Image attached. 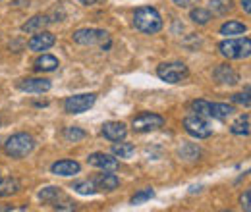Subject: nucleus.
<instances>
[{
    "mask_svg": "<svg viewBox=\"0 0 251 212\" xmlns=\"http://www.w3.org/2000/svg\"><path fill=\"white\" fill-rule=\"evenodd\" d=\"M133 25H135V29L145 33V35H153V33H158V31L162 29V18H160L157 8L143 6V8L135 10Z\"/></svg>",
    "mask_w": 251,
    "mask_h": 212,
    "instance_id": "obj_1",
    "label": "nucleus"
},
{
    "mask_svg": "<svg viewBox=\"0 0 251 212\" xmlns=\"http://www.w3.org/2000/svg\"><path fill=\"white\" fill-rule=\"evenodd\" d=\"M33 149H35V139H33L29 133H16V135H12V137L4 143L6 154H8V156H14V158H24V156H27Z\"/></svg>",
    "mask_w": 251,
    "mask_h": 212,
    "instance_id": "obj_2",
    "label": "nucleus"
},
{
    "mask_svg": "<svg viewBox=\"0 0 251 212\" xmlns=\"http://www.w3.org/2000/svg\"><path fill=\"white\" fill-rule=\"evenodd\" d=\"M220 54L230 58V60H242V58H248L251 54V41L246 39H228V41H222L219 45Z\"/></svg>",
    "mask_w": 251,
    "mask_h": 212,
    "instance_id": "obj_3",
    "label": "nucleus"
},
{
    "mask_svg": "<svg viewBox=\"0 0 251 212\" xmlns=\"http://www.w3.org/2000/svg\"><path fill=\"white\" fill-rule=\"evenodd\" d=\"M188 68L182 62H170V64H160L157 68V75L166 83H180L182 79L188 77Z\"/></svg>",
    "mask_w": 251,
    "mask_h": 212,
    "instance_id": "obj_4",
    "label": "nucleus"
},
{
    "mask_svg": "<svg viewBox=\"0 0 251 212\" xmlns=\"http://www.w3.org/2000/svg\"><path fill=\"white\" fill-rule=\"evenodd\" d=\"M97 100V94L93 93H83V94H74V96H68L64 100V110L70 112V114H81L85 110H89Z\"/></svg>",
    "mask_w": 251,
    "mask_h": 212,
    "instance_id": "obj_5",
    "label": "nucleus"
},
{
    "mask_svg": "<svg viewBox=\"0 0 251 212\" xmlns=\"http://www.w3.org/2000/svg\"><path fill=\"white\" fill-rule=\"evenodd\" d=\"M184 127H186V131H188L189 135L195 137V139H207V137L213 135L211 123L205 120L203 116H188L184 120Z\"/></svg>",
    "mask_w": 251,
    "mask_h": 212,
    "instance_id": "obj_6",
    "label": "nucleus"
},
{
    "mask_svg": "<svg viewBox=\"0 0 251 212\" xmlns=\"http://www.w3.org/2000/svg\"><path fill=\"white\" fill-rule=\"evenodd\" d=\"M162 123H164V120L158 114H139L137 118H133L131 127L137 133H145V131H153L157 127H162Z\"/></svg>",
    "mask_w": 251,
    "mask_h": 212,
    "instance_id": "obj_7",
    "label": "nucleus"
},
{
    "mask_svg": "<svg viewBox=\"0 0 251 212\" xmlns=\"http://www.w3.org/2000/svg\"><path fill=\"white\" fill-rule=\"evenodd\" d=\"M104 39H108V33L102 29H77L74 33V41L77 45H83V47H89V45H97V43H102Z\"/></svg>",
    "mask_w": 251,
    "mask_h": 212,
    "instance_id": "obj_8",
    "label": "nucleus"
},
{
    "mask_svg": "<svg viewBox=\"0 0 251 212\" xmlns=\"http://www.w3.org/2000/svg\"><path fill=\"white\" fill-rule=\"evenodd\" d=\"M54 35L52 33H49V31H39L37 35H33L31 39H29V43H27V47L35 50V52H43V50H49L52 45H54Z\"/></svg>",
    "mask_w": 251,
    "mask_h": 212,
    "instance_id": "obj_9",
    "label": "nucleus"
},
{
    "mask_svg": "<svg viewBox=\"0 0 251 212\" xmlns=\"http://www.w3.org/2000/svg\"><path fill=\"white\" fill-rule=\"evenodd\" d=\"M87 162L95 168L104 170V172H112V170L118 168V160L114 156H110V154H104V152H95L87 158Z\"/></svg>",
    "mask_w": 251,
    "mask_h": 212,
    "instance_id": "obj_10",
    "label": "nucleus"
},
{
    "mask_svg": "<svg viewBox=\"0 0 251 212\" xmlns=\"http://www.w3.org/2000/svg\"><path fill=\"white\" fill-rule=\"evenodd\" d=\"M215 79H217L219 83H224V85H236V83L240 81V75H238V71H236L232 66L220 64L219 68L215 70Z\"/></svg>",
    "mask_w": 251,
    "mask_h": 212,
    "instance_id": "obj_11",
    "label": "nucleus"
},
{
    "mask_svg": "<svg viewBox=\"0 0 251 212\" xmlns=\"http://www.w3.org/2000/svg\"><path fill=\"white\" fill-rule=\"evenodd\" d=\"M126 133H127V129H126V125L122 121H106L104 125H102V135L108 139V141H122L126 137Z\"/></svg>",
    "mask_w": 251,
    "mask_h": 212,
    "instance_id": "obj_12",
    "label": "nucleus"
},
{
    "mask_svg": "<svg viewBox=\"0 0 251 212\" xmlns=\"http://www.w3.org/2000/svg\"><path fill=\"white\" fill-rule=\"evenodd\" d=\"M18 89L25 93H47L50 89V81H49V79H39V77L22 79V81L18 83Z\"/></svg>",
    "mask_w": 251,
    "mask_h": 212,
    "instance_id": "obj_13",
    "label": "nucleus"
},
{
    "mask_svg": "<svg viewBox=\"0 0 251 212\" xmlns=\"http://www.w3.org/2000/svg\"><path fill=\"white\" fill-rule=\"evenodd\" d=\"M79 170H81V166H79V162H75V160H58V162H54V164L50 166V172H52V174L64 176V178L75 176Z\"/></svg>",
    "mask_w": 251,
    "mask_h": 212,
    "instance_id": "obj_14",
    "label": "nucleus"
},
{
    "mask_svg": "<svg viewBox=\"0 0 251 212\" xmlns=\"http://www.w3.org/2000/svg\"><path fill=\"white\" fill-rule=\"evenodd\" d=\"M234 114V108L230 104H222V102H209V118H217V120H226L228 116Z\"/></svg>",
    "mask_w": 251,
    "mask_h": 212,
    "instance_id": "obj_15",
    "label": "nucleus"
},
{
    "mask_svg": "<svg viewBox=\"0 0 251 212\" xmlns=\"http://www.w3.org/2000/svg\"><path fill=\"white\" fill-rule=\"evenodd\" d=\"M118 185H120V180L114 174H100L95 180V187L100 189V191H114Z\"/></svg>",
    "mask_w": 251,
    "mask_h": 212,
    "instance_id": "obj_16",
    "label": "nucleus"
},
{
    "mask_svg": "<svg viewBox=\"0 0 251 212\" xmlns=\"http://www.w3.org/2000/svg\"><path fill=\"white\" fill-rule=\"evenodd\" d=\"M49 22L50 20L47 16H33L31 20H27V24L22 25V31H25V33H39V31H43L49 25Z\"/></svg>",
    "mask_w": 251,
    "mask_h": 212,
    "instance_id": "obj_17",
    "label": "nucleus"
},
{
    "mask_svg": "<svg viewBox=\"0 0 251 212\" xmlns=\"http://www.w3.org/2000/svg\"><path fill=\"white\" fill-rule=\"evenodd\" d=\"M58 66H60V64H58V58H54V56H50V54H43V56H39V58L35 60V70H37V71H54Z\"/></svg>",
    "mask_w": 251,
    "mask_h": 212,
    "instance_id": "obj_18",
    "label": "nucleus"
},
{
    "mask_svg": "<svg viewBox=\"0 0 251 212\" xmlns=\"http://www.w3.org/2000/svg\"><path fill=\"white\" fill-rule=\"evenodd\" d=\"M230 131L234 135H250V116H240L238 120L230 125Z\"/></svg>",
    "mask_w": 251,
    "mask_h": 212,
    "instance_id": "obj_19",
    "label": "nucleus"
},
{
    "mask_svg": "<svg viewBox=\"0 0 251 212\" xmlns=\"http://www.w3.org/2000/svg\"><path fill=\"white\" fill-rule=\"evenodd\" d=\"M248 31V25H244V24H240V22H226L222 27H220V33L222 35H230V37H234V35H244Z\"/></svg>",
    "mask_w": 251,
    "mask_h": 212,
    "instance_id": "obj_20",
    "label": "nucleus"
},
{
    "mask_svg": "<svg viewBox=\"0 0 251 212\" xmlns=\"http://www.w3.org/2000/svg\"><path fill=\"white\" fill-rule=\"evenodd\" d=\"M133 152H135V147L131 143H118L116 141V145H112V154L118 158H131Z\"/></svg>",
    "mask_w": 251,
    "mask_h": 212,
    "instance_id": "obj_21",
    "label": "nucleus"
},
{
    "mask_svg": "<svg viewBox=\"0 0 251 212\" xmlns=\"http://www.w3.org/2000/svg\"><path fill=\"white\" fill-rule=\"evenodd\" d=\"M189 18H191L193 24L205 25V24H209V20H211V12L205 10V8H193L191 14H189Z\"/></svg>",
    "mask_w": 251,
    "mask_h": 212,
    "instance_id": "obj_22",
    "label": "nucleus"
},
{
    "mask_svg": "<svg viewBox=\"0 0 251 212\" xmlns=\"http://www.w3.org/2000/svg\"><path fill=\"white\" fill-rule=\"evenodd\" d=\"M58 197H62V191H60L58 187H45V189L39 193V199H41V201L52 203V205L58 201Z\"/></svg>",
    "mask_w": 251,
    "mask_h": 212,
    "instance_id": "obj_23",
    "label": "nucleus"
},
{
    "mask_svg": "<svg viewBox=\"0 0 251 212\" xmlns=\"http://www.w3.org/2000/svg\"><path fill=\"white\" fill-rule=\"evenodd\" d=\"M211 4V10L215 12V14H228L230 10H232V0H211L209 2Z\"/></svg>",
    "mask_w": 251,
    "mask_h": 212,
    "instance_id": "obj_24",
    "label": "nucleus"
},
{
    "mask_svg": "<svg viewBox=\"0 0 251 212\" xmlns=\"http://www.w3.org/2000/svg\"><path fill=\"white\" fill-rule=\"evenodd\" d=\"M74 189L79 193V195H93L97 191L95 187V182H89V180H83V182H75L74 183Z\"/></svg>",
    "mask_w": 251,
    "mask_h": 212,
    "instance_id": "obj_25",
    "label": "nucleus"
},
{
    "mask_svg": "<svg viewBox=\"0 0 251 212\" xmlns=\"http://www.w3.org/2000/svg\"><path fill=\"white\" fill-rule=\"evenodd\" d=\"M20 189V183L16 182V180H6V182H2L0 180V197H6V195H12V193H16Z\"/></svg>",
    "mask_w": 251,
    "mask_h": 212,
    "instance_id": "obj_26",
    "label": "nucleus"
},
{
    "mask_svg": "<svg viewBox=\"0 0 251 212\" xmlns=\"http://www.w3.org/2000/svg\"><path fill=\"white\" fill-rule=\"evenodd\" d=\"M178 152H180V156H182V158H186V160H195V158L199 156V149H197L195 145H191V143L182 145Z\"/></svg>",
    "mask_w": 251,
    "mask_h": 212,
    "instance_id": "obj_27",
    "label": "nucleus"
},
{
    "mask_svg": "<svg viewBox=\"0 0 251 212\" xmlns=\"http://www.w3.org/2000/svg\"><path fill=\"white\" fill-rule=\"evenodd\" d=\"M191 110L195 112V116H209V102L207 100H193L191 102Z\"/></svg>",
    "mask_w": 251,
    "mask_h": 212,
    "instance_id": "obj_28",
    "label": "nucleus"
},
{
    "mask_svg": "<svg viewBox=\"0 0 251 212\" xmlns=\"http://www.w3.org/2000/svg\"><path fill=\"white\" fill-rule=\"evenodd\" d=\"M64 137H66L68 141L77 143V141L85 139V131H83V129H79V127H68V129H66V133H64Z\"/></svg>",
    "mask_w": 251,
    "mask_h": 212,
    "instance_id": "obj_29",
    "label": "nucleus"
},
{
    "mask_svg": "<svg viewBox=\"0 0 251 212\" xmlns=\"http://www.w3.org/2000/svg\"><path fill=\"white\" fill-rule=\"evenodd\" d=\"M153 189H143V191H139L137 195H133L131 197V205H143V203H147L149 199H153Z\"/></svg>",
    "mask_w": 251,
    "mask_h": 212,
    "instance_id": "obj_30",
    "label": "nucleus"
},
{
    "mask_svg": "<svg viewBox=\"0 0 251 212\" xmlns=\"http://www.w3.org/2000/svg\"><path fill=\"white\" fill-rule=\"evenodd\" d=\"M232 100L234 102H238V104H242V106H246V108H250L251 100H250V93H238V94H234L232 96Z\"/></svg>",
    "mask_w": 251,
    "mask_h": 212,
    "instance_id": "obj_31",
    "label": "nucleus"
},
{
    "mask_svg": "<svg viewBox=\"0 0 251 212\" xmlns=\"http://www.w3.org/2000/svg\"><path fill=\"white\" fill-rule=\"evenodd\" d=\"M242 209L246 212L251 211V191H246V193L242 195Z\"/></svg>",
    "mask_w": 251,
    "mask_h": 212,
    "instance_id": "obj_32",
    "label": "nucleus"
},
{
    "mask_svg": "<svg viewBox=\"0 0 251 212\" xmlns=\"http://www.w3.org/2000/svg\"><path fill=\"white\" fill-rule=\"evenodd\" d=\"M176 6H180V8H189V6H193V4H197L199 0H172Z\"/></svg>",
    "mask_w": 251,
    "mask_h": 212,
    "instance_id": "obj_33",
    "label": "nucleus"
},
{
    "mask_svg": "<svg viewBox=\"0 0 251 212\" xmlns=\"http://www.w3.org/2000/svg\"><path fill=\"white\" fill-rule=\"evenodd\" d=\"M242 8L246 10V14H251V0H242Z\"/></svg>",
    "mask_w": 251,
    "mask_h": 212,
    "instance_id": "obj_34",
    "label": "nucleus"
},
{
    "mask_svg": "<svg viewBox=\"0 0 251 212\" xmlns=\"http://www.w3.org/2000/svg\"><path fill=\"white\" fill-rule=\"evenodd\" d=\"M100 2H104V0H81V4H85V6H93V4H100Z\"/></svg>",
    "mask_w": 251,
    "mask_h": 212,
    "instance_id": "obj_35",
    "label": "nucleus"
}]
</instances>
